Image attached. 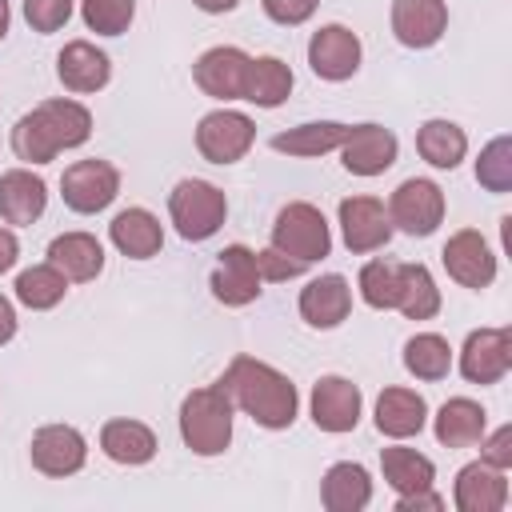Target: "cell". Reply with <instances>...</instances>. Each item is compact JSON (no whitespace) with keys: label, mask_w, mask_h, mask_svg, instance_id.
Returning a JSON list of instances; mask_svg holds the SVG:
<instances>
[{"label":"cell","mask_w":512,"mask_h":512,"mask_svg":"<svg viewBox=\"0 0 512 512\" xmlns=\"http://www.w3.org/2000/svg\"><path fill=\"white\" fill-rule=\"evenodd\" d=\"M220 384L232 396V404L244 416H252L260 428H268V432L292 428L300 396H296V384L280 368H272V364H264L256 356H232V364L224 368Z\"/></svg>","instance_id":"6da1fadb"},{"label":"cell","mask_w":512,"mask_h":512,"mask_svg":"<svg viewBox=\"0 0 512 512\" xmlns=\"http://www.w3.org/2000/svg\"><path fill=\"white\" fill-rule=\"evenodd\" d=\"M92 136V112L80 100H40L12 124V152L28 164H48L64 148H80Z\"/></svg>","instance_id":"7a4b0ae2"},{"label":"cell","mask_w":512,"mask_h":512,"mask_svg":"<svg viewBox=\"0 0 512 512\" xmlns=\"http://www.w3.org/2000/svg\"><path fill=\"white\" fill-rule=\"evenodd\" d=\"M232 416H236V404L220 380L192 388L180 400V416H176L184 448H192L196 456H220L232 444Z\"/></svg>","instance_id":"3957f363"},{"label":"cell","mask_w":512,"mask_h":512,"mask_svg":"<svg viewBox=\"0 0 512 512\" xmlns=\"http://www.w3.org/2000/svg\"><path fill=\"white\" fill-rule=\"evenodd\" d=\"M168 216L180 232V240H208L220 232L224 216H228V200L224 192L212 184V180H200V176H188L180 180L172 192H168Z\"/></svg>","instance_id":"277c9868"},{"label":"cell","mask_w":512,"mask_h":512,"mask_svg":"<svg viewBox=\"0 0 512 512\" xmlns=\"http://www.w3.org/2000/svg\"><path fill=\"white\" fill-rule=\"evenodd\" d=\"M272 248L300 260V264H316L332 252V232H328V220L316 204L308 200H292L276 212V224H272Z\"/></svg>","instance_id":"5b68a950"},{"label":"cell","mask_w":512,"mask_h":512,"mask_svg":"<svg viewBox=\"0 0 512 512\" xmlns=\"http://www.w3.org/2000/svg\"><path fill=\"white\" fill-rule=\"evenodd\" d=\"M388 220L392 228L408 232V236H432L444 220V192L436 180L424 176H408L396 184V192L388 196Z\"/></svg>","instance_id":"8992f818"},{"label":"cell","mask_w":512,"mask_h":512,"mask_svg":"<svg viewBox=\"0 0 512 512\" xmlns=\"http://www.w3.org/2000/svg\"><path fill=\"white\" fill-rule=\"evenodd\" d=\"M252 140H256V124H252V116H244L236 108H216V112L200 116V124H196V148L208 164L244 160Z\"/></svg>","instance_id":"52a82bcc"},{"label":"cell","mask_w":512,"mask_h":512,"mask_svg":"<svg viewBox=\"0 0 512 512\" xmlns=\"http://www.w3.org/2000/svg\"><path fill=\"white\" fill-rule=\"evenodd\" d=\"M116 192H120V172L108 160H76L60 176V196L80 216L104 212L116 200Z\"/></svg>","instance_id":"ba28073f"},{"label":"cell","mask_w":512,"mask_h":512,"mask_svg":"<svg viewBox=\"0 0 512 512\" xmlns=\"http://www.w3.org/2000/svg\"><path fill=\"white\" fill-rule=\"evenodd\" d=\"M248 64H252V56H248L244 48H236V44H216V48H208V52L196 56L192 80H196V88H200L204 96H212V100H224V104H228V100H244Z\"/></svg>","instance_id":"9c48e42d"},{"label":"cell","mask_w":512,"mask_h":512,"mask_svg":"<svg viewBox=\"0 0 512 512\" xmlns=\"http://www.w3.org/2000/svg\"><path fill=\"white\" fill-rule=\"evenodd\" d=\"M28 456H32V468L52 476V480H64L72 472L84 468L88 460V440L80 428L72 424H44L32 432V444H28Z\"/></svg>","instance_id":"30bf717a"},{"label":"cell","mask_w":512,"mask_h":512,"mask_svg":"<svg viewBox=\"0 0 512 512\" xmlns=\"http://www.w3.org/2000/svg\"><path fill=\"white\" fill-rule=\"evenodd\" d=\"M360 56H364L360 36H356L352 28H344V24H324V28H316L312 40H308V64H312V72H316L320 80H328V84L352 80L356 68H360Z\"/></svg>","instance_id":"8fae6325"},{"label":"cell","mask_w":512,"mask_h":512,"mask_svg":"<svg viewBox=\"0 0 512 512\" xmlns=\"http://www.w3.org/2000/svg\"><path fill=\"white\" fill-rule=\"evenodd\" d=\"M336 216H340L344 248L356 252V256H368V252H376V248H384L392 240L388 208L376 196H344Z\"/></svg>","instance_id":"7c38bea8"},{"label":"cell","mask_w":512,"mask_h":512,"mask_svg":"<svg viewBox=\"0 0 512 512\" xmlns=\"http://www.w3.org/2000/svg\"><path fill=\"white\" fill-rule=\"evenodd\" d=\"M308 408H312V424H316L320 432L340 436V432H352V428L360 424L364 396H360V388H356L348 376H320V380L312 384Z\"/></svg>","instance_id":"4fadbf2b"},{"label":"cell","mask_w":512,"mask_h":512,"mask_svg":"<svg viewBox=\"0 0 512 512\" xmlns=\"http://www.w3.org/2000/svg\"><path fill=\"white\" fill-rule=\"evenodd\" d=\"M440 260H444V272L456 284H464V288H476L480 292V288H488L496 280V252H492V244L476 228L452 232L448 244H444V252H440Z\"/></svg>","instance_id":"5bb4252c"},{"label":"cell","mask_w":512,"mask_h":512,"mask_svg":"<svg viewBox=\"0 0 512 512\" xmlns=\"http://www.w3.org/2000/svg\"><path fill=\"white\" fill-rule=\"evenodd\" d=\"M260 268H256V252L244 248V244H228L208 276V288L212 296L224 304V308H244L260 296Z\"/></svg>","instance_id":"9a60e30c"},{"label":"cell","mask_w":512,"mask_h":512,"mask_svg":"<svg viewBox=\"0 0 512 512\" xmlns=\"http://www.w3.org/2000/svg\"><path fill=\"white\" fill-rule=\"evenodd\" d=\"M512 368V332L508 328H476L460 348V376L468 384H496Z\"/></svg>","instance_id":"2e32d148"},{"label":"cell","mask_w":512,"mask_h":512,"mask_svg":"<svg viewBox=\"0 0 512 512\" xmlns=\"http://www.w3.org/2000/svg\"><path fill=\"white\" fill-rule=\"evenodd\" d=\"M396 136L384 124H352L344 144H340V164L352 176H380L396 164Z\"/></svg>","instance_id":"e0dca14e"},{"label":"cell","mask_w":512,"mask_h":512,"mask_svg":"<svg viewBox=\"0 0 512 512\" xmlns=\"http://www.w3.org/2000/svg\"><path fill=\"white\" fill-rule=\"evenodd\" d=\"M452 504L460 512H500L508 504V472H500L484 460L464 464L452 484Z\"/></svg>","instance_id":"ac0fdd59"},{"label":"cell","mask_w":512,"mask_h":512,"mask_svg":"<svg viewBox=\"0 0 512 512\" xmlns=\"http://www.w3.org/2000/svg\"><path fill=\"white\" fill-rule=\"evenodd\" d=\"M448 32L444 0H392V36L404 48H432Z\"/></svg>","instance_id":"d6986e66"},{"label":"cell","mask_w":512,"mask_h":512,"mask_svg":"<svg viewBox=\"0 0 512 512\" xmlns=\"http://www.w3.org/2000/svg\"><path fill=\"white\" fill-rule=\"evenodd\" d=\"M56 76H60V84H64L68 92L88 96V92H100V88L108 84L112 60H108V52H100V48L88 44V40H68V44L60 48V56H56Z\"/></svg>","instance_id":"ffe728a7"},{"label":"cell","mask_w":512,"mask_h":512,"mask_svg":"<svg viewBox=\"0 0 512 512\" xmlns=\"http://www.w3.org/2000/svg\"><path fill=\"white\" fill-rule=\"evenodd\" d=\"M348 312H352V288L340 272H324L308 280V288L300 292V316L308 328H336L348 320Z\"/></svg>","instance_id":"44dd1931"},{"label":"cell","mask_w":512,"mask_h":512,"mask_svg":"<svg viewBox=\"0 0 512 512\" xmlns=\"http://www.w3.org/2000/svg\"><path fill=\"white\" fill-rule=\"evenodd\" d=\"M48 208V184L32 168H8L0 176V220L4 224H32Z\"/></svg>","instance_id":"7402d4cb"},{"label":"cell","mask_w":512,"mask_h":512,"mask_svg":"<svg viewBox=\"0 0 512 512\" xmlns=\"http://www.w3.org/2000/svg\"><path fill=\"white\" fill-rule=\"evenodd\" d=\"M48 264H56L68 284H88L104 272V248L92 232H60L48 244Z\"/></svg>","instance_id":"603a6c76"},{"label":"cell","mask_w":512,"mask_h":512,"mask_svg":"<svg viewBox=\"0 0 512 512\" xmlns=\"http://www.w3.org/2000/svg\"><path fill=\"white\" fill-rule=\"evenodd\" d=\"M428 424V404L412 388H384L376 396V432L388 440H408Z\"/></svg>","instance_id":"cb8c5ba5"},{"label":"cell","mask_w":512,"mask_h":512,"mask_svg":"<svg viewBox=\"0 0 512 512\" xmlns=\"http://www.w3.org/2000/svg\"><path fill=\"white\" fill-rule=\"evenodd\" d=\"M108 240L128 260H148V256H156L164 248V228H160V220L148 208H124V212L112 216Z\"/></svg>","instance_id":"d4e9b609"},{"label":"cell","mask_w":512,"mask_h":512,"mask_svg":"<svg viewBox=\"0 0 512 512\" xmlns=\"http://www.w3.org/2000/svg\"><path fill=\"white\" fill-rule=\"evenodd\" d=\"M432 432L444 448H472L480 444V436L488 432V420H484V408L468 396H452L440 404V412L432 416Z\"/></svg>","instance_id":"484cf974"},{"label":"cell","mask_w":512,"mask_h":512,"mask_svg":"<svg viewBox=\"0 0 512 512\" xmlns=\"http://www.w3.org/2000/svg\"><path fill=\"white\" fill-rule=\"evenodd\" d=\"M372 500V476L364 464H352V460H340L324 472L320 480V504L328 512H360L368 508Z\"/></svg>","instance_id":"4316f807"},{"label":"cell","mask_w":512,"mask_h":512,"mask_svg":"<svg viewBox=\"0 0 512 512\" xmlns=\"http://www.w3.org/2000/svg\"><path fill=\"white\" fill-rule=\"evenodd\" d=\"M156 448H160L156 432L144 420H108L100 428V452L116 464H128V468L148 464L156 456Z\"/></svg>","instance_id":"83f0119b"},{"label":"cell","mask_w":512,"mask_h":512,"mask_svg":"<svg viewBox=\"0 0 512 512\" xmlns=\"http://www.w3.org/2000/svg\"><path fill=\"white\" fill-rule=\"evenodd\" d=\"M396 312L408 320H432L440 312V288L424 264H396Z\"/></svg>","instance_id":"f1b7e54d"},{"label":"cell","mask_w":512,"mask_h":512,"mask_svg":"<svg viewBox=\"0 0 512 512\" xmlns=\"http://www.w3.org/2000/svg\"><path fill=\"white\" fill-rule=\"evenodd\" d=\"M380 472H384V484H388L396 496L432 488V480H436V464H432L424 452L404 448V444H392V448L380 452Z\"/></svg>","instance_id":"f546056e"},{"label":"cell","mask_w":512,"mask_h":512,"mask_svg":"<svg viewBox=\"0 0 512 512\" xmlns=\"http://www.w3.org/2000/svg\"><path fill=\"white\" fill-rule=\"evenodd\" d=\"M416 152H420L424 164L452 172V168L464 160V152H468V136H464L460 124L436 116V120H424V124L416 128Z\"/></svg>","instance_id":"4dcf8cb0"},{"label":"cell","mask_w":512,"mask_h":512,"mask_svg":"<svg viewBox=\"0 0 512 512\" xmlns=\"http://www.w3.org/2000/svg\"><path fill=\"white\" fill-rule=\"evenodd\" d=\"M292 92V68L280 56H252L248 80H244V100L256 108H280Z\"/></svg>","instance_id":"1f68e13d"},{"label":"cell","mask_w":512,"mask_h":512,"mask_svg":"<svg viewBox=\"0 0 512 512\" xmlns=\"http://www.w3.org/2000/svg\"><path fill=\"white\" fill-rule=\"evenodd\" d=\"M348 128L352 124H340V120H308V124H296L288 132H276L272 148L288 152V156H324V152L344 144Z\"/></svg>","instance_id":"d6a6232c"},{"label":"cell","mask_w":512,"mask_h":512,"mask_svg":"<svg viewBox=\"0 0 512 512\" xmlns=\"http://www.w3.org/2000/svg\"><path fill=\"white\" fill-rule=\"evenodd\" d=\"M64 292H68V276L56 264H48V260L44 264H32V268H24L16 276V300L24 308H32V312L56 308L64 300Z\"/></svg>","instance_id":"836d02e7"},{"label":"cell","mask_w":512,"mask_h":512,"mask_svg":"<svg viewBox=\"0 0 512 512\" xmlns=\"http://www.w3.org/2000/svg\"><path fill=\"white\" fill-rule=\"evenodd\" d=\"M404 368L416 376V380H444L448 368H452V348L440 332H416L408 344H404Z\"/></svg>","instance_id":"e575fe53"},{"label":"cell","mask_w":512,"mask_h":512,"mask_svg":"<svg viewBox=\"0 0 512 512\" xmlns=\"http://www.w3.org/2000/svg\"><path fill=\"white\" fill-rule=\"evenodd\" d=\"M476 180L496 196L512 192V136H496L484 144L476 160Z\"/></svg>","instance_id":"d590c367"},{"label":"cell","mask_w":512,"mask_h":512,"mask_svg":"<svg viewBox=\"0 0 512 512\" xmlns=\"http://www.w3.org/2000/svg\"><path fill=\"white\" fill-rule=\"evenodd\" d=\"M80 16L96 36H124L136 16V0H80Z\"/></svg>","instance_id":"8d00e7d4"},{"label":"cell","mask_w":512,"mask_h":512,"mask_svg":"<svg viewBox=\"0 0 512 512\" xmlns=\"http://www.w3.org/2000/svg\"><path fill=\"white\" fill-rule=\"evenodd\" d=\"M356 288H360V300L368 308L388 312L396 304V264L392 260H368L356 276Z\"/></svg>","instance_id":"74e56055"},{"label":"cell","mask_w":512,"mask_h":512,"mask_svg":"<svg viewBox=\"0 0 512 512\" xmlns=\"http://www.w3.org/2000/svg\"><path fill=\"white\" fill-rule=\"evenodd\" d=\"M72 8H76V0H24V20L32 32L48 36L72 20Z\"/></svg>","instance_id":"f35d334b"},{"label":"cell","mask_w":512,"mask_h":512,"mask_svg":"<svg viewBox=\"0 0 512 512\" xmlns=\"http://www.w3.org/2000/svg\"><path fill=\"white\" fill-rule=\"evenodd\" d=\"M480 460L508 472L512 468V424H500L496 432H484L480 436Z\"/></svg>","instance_id":"ab89813d"},{"label":"cell","mask_w":512,"mask_h":512,"mask_svg":"<svg viewBox=\"0 0 512 512\" xmlns=\"http://www.w3.org/2000/svg\"><path fill=\"white\" fill-rule=\"evenodd\" d=\"M260 4H264V16L272 24H284V28L312 20V12L320 8V0H260Z\"/></svg>","instance_id":"60d3db41"},{"label":"cell","mask_w":512,"mask_h":512,"mask_svg":"<svg viewBox=\"0 0 512 512\" xmlns=\"http://www.w3.org/2000/svg\"><path fill=\"white\" fill-rule=\"evenodd\" d=\"M256 268H260V280H292V276H300L308 264H300V260H292V256H284V252H276V248L268 244L264 252H256Z\"/></svg>","instance_id":"b9f144b4"},{"label":"cell","mask_w":512,"mask_h":512,"mask_svg":"<svg viewBox=\"0 0 512 512\" xmlns=\"http://www.w3.org/2000/svg\"><path fill=\"white\" fill-rule=\"evenodd\" d=\"M444 508V496L432 492V488H420V492H408V496H396V512H440Z\"/></svg>","instance_id":"7bdbcfd3"},{"label":"cell","mask_w":512,"mask_h":512,"mask_svg":"<svg viewBox=\"0 0 512 512\" xmlns=\"http://www.w3.org/2000/svg\"><path fill=\"white\" fill-rule=\"evenodd\" d=\"M16 260H20V240L12 228H0V276L8 268H16Z\"/></svg>","instance_id":"ee69618b"},{"label":"cell","mask_w":512,"mask_h":512,"mask_svg":"<svg viewBox=\"0 0 512 512\" xmlns=\"http://www.w3.org/2000/svg\"><path fill=\"white\" fill-rule=\"evenodd\" d=\"M16 308H12V300L8 296H0V344H8L12 336H16Z\"/></svg>","instance_id":"f6af8a7d"},{"label":"cell","mask_w":512,"mask_h":512,"mask_svg":"<svg viewBox=\"0 0 512 512\" xmlns=\"http://www.w3.org/2000/svg\"><path fill=\"white\" fill-rule=\"evenodd\" d=\"M200 12H212V16H220V12H232L240 0H192Z\"/></svg>","instance_id":"bcb514c9"},{"label":"cell","mask_w":512,"mask_h":512,"mask_svg":"<svg viewBox=\"0 0 512 512\" xmlns=\"http://www.w3.org/2000/svg\"><path fill=\"white\" fill-rule=\"evenodd\" d=\"M8 20H12V12H8V0H0V40L8 36Z\"/></svg>","instance_id":"7dc6e473"}]
</instances>
